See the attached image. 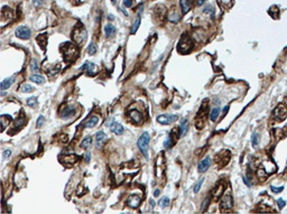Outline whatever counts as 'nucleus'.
Segmentation results:
<instances>
[{
  "instance_id": "nucleus-1",
  "label": "nucleus",
  "mask_w": 287,
  "mask_h": 214,
  "mask_svg": "<svg viewBox=\"0 0 287 214\" xmlns=\"http://www.w3.org/2000/svg\"><path fill=\"white\" fill-rule=\"evenodd\" d=\"M61 51L64 55V60L66 62H74L79 56V48L75 46L74 44L70 43H64L61 46Z\"/></svg>"
},
{
  "instance_id": "nucleus-2",
  "label": "nucleus",
  "mask_w": 287,
  "mask_h": 214,
  "mask_svg": "<svg viewBox=\"0 0 287 214\" xmlns=\"http://www.w3.org/2000/svg\"><path fill=\"white\" fill-rule=\"evenodd\" d=\"M88 34H86V30L84 28V26L82 24L76 25L72 30V39L77 44V45H81L86 40Z\"/></svg>"
},
{
  "instance_id": "nucleus-3",
  "label": "nucleus",
  "mask_w": 287,
  "mask_h": 214,
  "mask_svg": "<svg viewBox=\"0 0 287 214\" xmlns=\"http://www.w3.org/2000/svg\"><path fill=\"white\" fill-rule=\"evenodd\" d=\"M206 116H208V102L202 103L200 110L197 111L195 117V127L196 129H203L206 122Z\"/></svg>"
},
{
  "instance_id": "nucleus-4",
  "label": "nucleus",
  "mask_w": 287,
  "mask_h": 214,
  "mask_svg": "<svg viewBox=\"0 0 287 214\" xmlns=\"http://www.w3.org/2000/svg\"><path fill=\"white\" fill-rule=\"evenodd\" d=\"M149 140H150L149 133H148V132H144L142 136L139 137V139H138V142H137L138 148H139V150L142 151V154L144 155L145 157H147V156H148L147 151H148V144H149Z\"/></svg>"
},
{
  "instance_id": "nucleus-5",
  "label": "nucleus",
  "mask_w": 287,
  "mask_h": 214,
  "mask_svg": "<svg viewBox=\"0 0 287 214\" xmlns=\"http://www.w3.org/2000/svg\"><path fill=\"white\" fill-rule=\"evenodd\" d=\"M193 48V43L190 37H186V36H183L181 38L180 43H178V46H177V51L180 52L181 54H187L190 52L192 51Z\"/></svg>"
},
{
  "instance_id": "nucleus-6",
  "label": "nucleus",
  "mask_w": 287,
  "mask_h": 214,
  "mask_svg": "<svg viewBox=\"0 0 287 214\" xmlns=\"http://www.w3.org/2000/svg\"><path fill=\"white\" fill-rule=\"evenodd\" d=\"M230 158H231V155H230V151H229V150H222V151H220L219 154H217V156L214 157L215 163L218 164L219 167L226 166V165L229 163Z\"/></svg>"
},
{
  "instance_id": "nucleus-7",
  "label": "nucleus",
  "mask_w": 287,
  "mask_h": 214,
  "mask_svg": "<svg viewBox=\"0 0 287 214\" xmlns=\"http://www.w3.org/2000/svg\"><path fill=\"white\" fill-rule=\"evenodd\" d=\"M220 209L222 212H229L233 209V201L230 195H226V196L221 197L220 201Z\"/></svg>"
},
{
  "instance_id": "nucleus-8",
  "label": "nucleus",
  "mask_w": 287,
  "mask_h": 214,
  "mask_svg": "<svg viewBox=\"0 0 287 214\" xmlns=\"http://www.w3.org/2000/svg\"><path fill=\"white\" fill-rule=\"evenodd\" d=\"M226 191V182H219L218 184L214 186V189H212V197L214 201H218L219 198H221V196L223 195V193Z\"/></svg>"
},
{
  "instance_id": "nucleus-9",
  "label": "nucleus",
  "mask_w": 287,
  "mask_h": 214,
  "mask_svg": "<svg viewBox=\"0 0 287 214\" xmlns=\"http://www.w3.org/2000/svg\"><path fill=\"white\" fill-rule=\"evenodd\" d=\"M287 114V107L284 104V103H280L278 104L276 109L274 110V117L276 118V120L278 121H283L285 118H286Z\"/></svg>"
},
{
  "instance_id": "nucleus-10",
  "label": "nucleus",
  "mask_w": 287,
  "mask_h": 214,
  "mask_svg": "<svg viewBox=\"0 0 287 214\" xmlns=\"http://www.w3.org/2000/svg\"><path fill=\"white\" fill-rule=\"evenodd\" d=\"M16 36L20 39H29L31 36V30L26 26H20L16 29Z\"/></svg>"
},
{
  "instance_id": "nucleus-11",
  "label": "nucleus",
  "mask_w": 287,
  "mask_h": 214,
  "mask_svg": "<svg viewBox=\"0 0 287 214\" xmlns=\"http://www.w3.org/2000/svg\"><path fill=\"white\" fill-rule=\"evenodd\" d=\"M178 119L176 114H160L157 117V122L162 124H171Z\"/></svg>"
},
{
  "instance_id": "nucleus-12",
  "label": "nucleus",
  "mask_w": 287,
  "mask_h": 214,
  "mask_svg": "<svg viewBox=\"0 0 287 214\" xmlns=\"http://www.w3.org/2000/svg\"><path fill=\"white\" fill-rule=\"evenodd\" d=\"M140 202H142V198L139 195H130L126 202V204L131 209H137L138 206L140 205Z\"/></svg>"
},
{
  "instance_id": "nucleus-13",
  "label": "nucleus",
  "mask_w": 287,
  "mask_h": 214,
  "mask_svg": "<svg viewBox=\"0 0 287 214\" xmlns=\"http://www.w3.org/2000/svg\"><path fill=\"white\" fill-rule=\"evenodd\" d=\"M210 165H211L210 157H205V158L202 159L201 162L199 163V165H197V171H200V173H204V171H206L209 169Z\"/></svg>"
},
{
  "instance_id": "nucleus-14",
  "label": "nucleus",
  "mask_w": 287,
  "mask_h": 214,
  "mask_svg": "<svg viewBox=\"0 0 287 214\" xmlns=\"http://www.w3.org/2000/svg\"><path fill=\"white\" fill-rule=\"evenodd\" d=\"M129 116H130V118H133L135 123H140V122H142V116L138 110H131V111L129 112Z\"/></svg>"
},
{
  "instance_id": "nucleus-15",
  "label": "nucleus",
  "mask_w": 287,
  "mask_h": 214,
  "mask_svg": "<svg viewBox=\"0 0 287 214\" xmlns=\"http://www.w3.org/2000/svg\"><path fill=\"white\" fill-rule=\"evenodd\" d=\"M111 131L115 135H117V136H120V135L124 133V127L120 123H118V122H113L111 124Z\"/></svg>"
},
{
  "instance_id": "nucleus-16",
  "label": "nucleus",
  "mask_w": 287,
  "mask_h": 214,
  "mask_svg": "<svg viewBox=\"0 0 287 214\" xmlns=\"http://www.w3.org/2000/svg\"><path fill=\"white\" fill-rule=\"evenodd\" d=\"M13 82H15V76H10V77L4 79V81L1 82V85H0L1 90H7V89H9V86L11 85Z\"/></svg>"
},
{
  "instance_id": "nucleus-17",
  "label": "nucleus",
  "mask_w": 287,
  "mask_h": 214,
  "mask_svg": "<svg viewBox=\"0 0 287 214\" xmlns=\"http://www.w3.org/2000/svg\"><path fill=\"white\" fill-rule=\"evenodd\" d=\"M191 2H192V1H190V0H180L182 13H186L187 11H190V9H191Z\"/></svg>"
},
{
  "instance_id": "nucleus-18",
  "label": "nucleus",
  "mask_w": 287,
  "mask_h": 214,
  "mask_svg": "<svg viewBox=\"0 0 287 214\" xmlns=\"http://www.w3.org/2000/svg\"><path fill=\"white\" fill-rule=\"evenodd\" d=\"M37 43H38V45L42 47V49H45V48H46V44H47V37H46V34L39 35L38 37H37Z\"/></svg>"
},
{
  "instance_id": "nucleus-19",
  "label": "nucleus",
  "mask_w": 287,
  "mask_h": 214,
  "mask_svg": "<svg viewBox=\"0 0 287 214\" xmlns=\"http://www.w3.org/2000/svg\"><path fill=\"white\" fill-rule=\"evenodd\" d=\"M187 130H189V122H187V120H183L182 122H181L180 124V133L181 136L183 137V136H185L186 135V132H187Z\"/></svg>"
},
{
  "instance_id": "nucleus-20",
  "label": "nucleus",
  "mask_w": 287,
  "mask_h": 214,
  "mask_svg": "<svg viewBox=\"0 0 287 214\" xmlns=\"http://www.w3.org/2000/svg\"><path fill=\"white\" fill-rule=\"evenodd\" d=\"M99 122V117L98 116H92L90 119L85 122V127L86 128H93L95 124Z\"/></svg>"
},
{
  "instance_id": "nucleus-21",
  "label": "nucleus",
  "mask_w": 287,
  "mask_h": 214,
  "mask_svg": "<svg viewBox=\"0 0 287 214\" xmlns=\"http://www.w3.org/2000/svg\"><path fill=\"white\" fill-rule=\"evenodd\" d=\"M104 33H106V35H107L108 37H110V36H112V35L116 33V27L113 25H111V24H108V25H106V27H104Z\"/></svg>"
},
{
  "instance_id": "nucleus-22",
  "label": "nucleus",
  "mask_w": 287,
  "mask_h": 214,
  "mask_svg": "<svg viewBox=\"0 0 287 214\" xmlns=\"http://www.w3.org/2000/svg\"><path fill=\"white\" fill-rule=\"evenodd\" d=\"M77 159H79V157H77L76 155H66V156H64V157H63V162H64V163L74 164L77 160Z\"/></svg>"
},
{
  "instance_id": "nucleus-23",
  "label": "nucleus",
  "mask_w": 287,
  "mask_h": 214,
  "mask_svg": "<svg viewBox=\"0 0 287 214\" xmlns=\"http://www.w3.org/2000/svg\"><path fill=\"white\" fill-rule=\"evenodd\" d=\"M30 81L35 82V83H37V84H43L44 82H45V79H44L43 76H40V75L35 74L33 76H30Z\"/></svg>"
},
{
  "instance_id": "nucleus-24",
  "label": "nucleus",
  "mask_w": 287,
  "mask_h": 214,
  "mask_svg": "<svg viewBox=\"0 0 287 214\" xmlns=\"http://www.w3.org/2000/svg\"><path fill=\"white\" fill-rule=\"evenodd\" d=\"M139 25H140V17L136 18V20L133 22V26H131V29H130V33H131L133 35L135 34V33L138 30V28H139Z\"/></svg>"
},
{
  "instance_id": "nucleus-25",
  "label": "nucleus",
  "mask_w": 287,
  "mask_h": 214,
  "mask_svg": "<svg viewBox=\"0 0 287 214\" xmlns=\"http://www.w3.org/2000/svg\"><path fill=\"white\" fill-rule=\"evenodd\" d=\"M74 112L75 111H74L73 108H66V109H64V111L62 112V117L63 118H70L74 114Z\"/></svg>"
},
{
  "instance_id": "nucleus-26",
  "label": "nucleus",
  "mask_w": 287,
  "mask_h": 214,
  "mask_svg": "<svg viewBox=\"0 0 287 214\" xmlns=\"http://www.w3.org/2000/svg\"><path fill=\"white\" fill-rule=\"evenodd\" d=\"M220 108H214L212 111H211V114H210V118H211V120L212 121H215V120L218 119V117H219V114H220Z\"/></svg>"
},
{
  "instance_id": "nucleus-27",
  "label": "nucleus",
  "mask_w": 287,
  "mask_h": 214,
  "mask_svg": "<svg viewBox=\"0 0 287 214\" xmlns=\"http://www.w3.org/2000/svg\"><path fill=\"white\" fill-rule=\"evenodd\" d=\"M174 142H175V139H173L172 136H168V137L166 138L165 142H164V147H165L166 149H168V148H171L172 146L174 145Z\"/></svg>"
},
{
  "instance_id": "nucleus-28",
  "label": "nucleus",
  "mask_w": 287,
  "mask_h": 214,
  "mask_svg": "<svg viewBox=\"0 0 287 214\" xmlns=\"http://www.w3.org/2000/svg\"><path fill=\"white\" fill-rule=\"evenodd\" d=\"M88 71V73L90 74V73H93V70H94V64L93 63H89V62H86L85 64L83 65L81 67V70H85Z\"/></svg>"
},
{
  "instance_id": "nucleus-29",
  "label": "nucleus",
  "mask_w": 287,
  "mask_h": 214,
  "mask_svg": "<svg viewBox=\"0 0 287 214\" xmlns=\"http://www.w3.org/2000/svg\"><path fill=\"white\" fill-rule=\"evenodd\" d=\"M33 86L29 85V84H22V88H20V91L24 92V93H29V92H33Z\"/></svg>"
},
{
  "instance_id": "nucleus-30",
  "label": "nucleus",
  "mask_w": 287,
  "mask_h": 214,
  "mask_svg": "<svg viewBox=\"0 0 287 214\" xmlns=\"http://www.w3.org/2000/svg\"><path fill=\"white\" fill-rule=\"evenodd\" d=\"M91 142H92V138H91V137H86L85 139H84V140L81 142V147L85 149V148H88V147L91 145Z\"/></svg>"
},
{
  "instance_id": "nucleus-31",
  "label": "nucleus",
  "mask_w": 287,
  "mask_h": 214,
  "mask_svg": "<svg viewBox=\"0 0 287 214\" xmlns=\"http://www.w3.org/2000/svg\"><path fill=\"white\" fill-rule=\"evenodd\" d=\"M168 20L172 22H177L180 20V15H177L176 11H173V13L169 15V19H168Z\"/></svg>"
},
{
  "instance_id": "nucleus-32",
  "label": "nucleus",
  "mask_w": 287,
  "mask_h": 214,
  "mask_svg": "<svg viewBox=\"0 0 287 214\" xmlns=\"http://www.w3.org/2000/svg\"><path fill=\"white\" fill-rule=\"evenodd\" d=\"M169 198L168 197H163V198H160V201H159V205H160V207H167L168 205H169Z\"/></svg>"
},
{
  "instance_id": "nucleus-33",
  "label": "nucleus",
  "mask_w": 287,
  "mask_h": 214,
  "mask_svg": "<svg viewBox=\"0 0 287 214\" xmlns=\"http://www.w3.org/2000/svg\"><path fill=\"white\" fill-rule=\"evenodd\" d=\"M30 69H31V71L34 73H38V64H37V62H36V60H31V62H30Z\"/></svg>"
},
{
  "instance_id": "nucleus-34",
  "label": "nucleus",
  "mask_w": 287,
  "mask_h": 214,
  "mask_svg": "<svg viewBox=\"0 0 287 214\" xmlns=\"http://www.w3.org/2000/svg\"><path fill=\"white\" fill-rule=\"evenodd\" d=\"M88 53H89L90 55H94L95 53H97V46H95L94 43L90 44V46H89V48H88Z\"/></svg>"
},
{
  "instance_id": "nucleus-35",
  "label": "nucleus",
  "mask_w": 287,
  "mask_h": 214,
  "mask_svg": "<svg viewBox=\"0 0 287 214\" xmlns=\"http://www.w3.org/2000/svg\"><path fill=\"white\" fill-rule=\"evenodd\" d=\"M95 138H97V141H98V145H99V142L106 138V133L103 132V131H99V132H97V136H95Z\"/></svg>"
},
{
  "instance_id": "nucleus-36",
  "label": "nucleus",
  "mask_w": 287,
  "mask_h": 214,
  "mask_svg": "<svg viewBox=\"0 0 287 214\" xmlns=\"http://www.w3.org/2000/svg\"><path fill=\"white\" fill-rule=\"evenodd\" d=\"M203 11H204V13H211V15H212V17L214 16V9H213V7H212V6H210V4H209V6H206Z\"/></svg>"
},
{
  "instance_id": "nucleus-37",
  "label": "nucleus",
  "mask_w": 287,
  "mask_h": 214,
  "mask_svg": "<svg viewBox=\"0 0 287 214\" xmlns=\"http://www.w3.org/2000/svg\"><path fill=\"white\" fill-rule=\"evenodd\" d=\"M44 122H45V118H44L43 116H39V118L37 119V121H36V126H37L38 128H40L44 124Z\"/></svg>"
},
{
  "instance_id": "nucleus-38",
  "label": "nucleus",
  "mask_w": 287,
  "mask_h": 214,
  "mask_svg": "<svg viewBox=\"0 0 287 214\" xmlns=\"http://www.w3.org/2000/svg\"><path fill=\"white\" fill-rule=\"evenodd\" d=\"M36 103H37L36 98H29L27 100V106L28 107H34V106H36Z\"/></svg>"
},
{
  "instance_id": "nucleus-39",
  "label": "nucleus",
  "mask_w": 287,
  "mask_h": 214,
  "mask_svg": "<svg viewBox=\"0 0 287 214\" xmlns=\"http://www.w3.org/2000/svg\"><path fill=\"white\" fill-rule=\"evenodd\" d=\"M203 180H204L203 178H202V180H199V183H197V184L194 186V193H197L199 191H200V189H201V186H202V184H203Z\"/></svg>"
},
{
  "instance_id": "nucleus-40",
  "label": "nucleus",
  "mask_w": 287,
  "mask_h": 214,
  "mask_svg": "<svg viewBox=\"0 0 287 214\" xmlns=\"http://www.w3.org/2000/svg\"><path fill=\"white\" fill-rule=\"evenodd\" d=\"M251 142H253V146L256 147L258 145V135L257 133H253V137H251Z\"/></svg>"
},
{
  "instance_id": "nucleus-41",
  "label": "nucleus",
  "mask_w": 287,
  "mask_h": 214,
  "mask_svg": "<svg viewBox=\"0 0 287 214\" xmlns=\"http://www.w3.org/2000/svg\"><path fill=\"white\" fill-rule=\"evenodd\" d=\"M270 189H271V191H273L274 193H280V192H283L284 186H280V187H275V186H270Z\"/></svg>"
},
{
  "instance_id": "nucleus-42",
  "label": "nucleus",
  "mask_w": 287,
  "mask_h": 214,
  "mask_svg": "<svg viewBox=\"0 0 287 214\" xmlns=\"http://www.w3.org/2000/svg\"><path fill=\"white\" fill-rule=\"evenodd\" d=\"M277 204H278V207H279V209L282 210L284 206H285V204H286V202L284 201L283 198H278V200H277Z\"/></svg>"
},
{
  "instance_id": "nucleus-43",
  "label": "nucleus",
  "mask_w": 287,
  "mask_h": 214,
  "mask_svg": "<svg viewBox=\"0 0 287 214\" xmlns=\"http://www.w3.org/2000/svg\"><path fill=\"white\" fill-rule=\"evenodd\" d=\"M124 6L127 8H130L133 6V0H124Z\"/></svg>"
},
{
  "instance_id": "nucleus-44",
  "label": "nucleus",
  "mask_w": 287,
  "mask_h": 214,
  "mask_svg": "<svg viewBox=\"0 0 287 214\" xmlns=\"http://www.w3.org/2000/svg\"><path fill=\"white\" fill-rule=\"evenodd\" d=\"M209 203H210V197H206V200H204L203 204H202V211L205 210V205L208 206L209 205Z\"/></svg>"
},
{
  "instance_id": "nucleus-45",
  "label": "nucleus",
  "mask_w": 287,
  "mask_h": 214,
  "mask_svg": "<svg viewBox=\"0 0 287 214\" xmlns=\"http://www.w3.org/2000/svg\"><path fill=\"white\" fill-rule=\"evenodd\" d=\"M44 0H33V4H34L35 7H39L40 4H43Z\"/></svg>"
},
{
  "instance_id": "nucleus-46",
  "label": "nucleus",
  "mask_w": 287,
  "mask_h": 214,
  "mask_svg": "<svg viewBox=\"0 0 287 214\" xmlns=\"http://www.w3.org/2000/svg\"><path fill=\"white\" fill-rule=\"evenodd\" d=\"M11 155V151L10 150H4V158H8L9 156Z\"/></svg>"
},
{
  "instance_id": "nucleus-47",
  "label": "nucleus",
  "mask_w": 287,
  "mask_h": 214,
  "mask_svg": "<svg viewBox=\"0 0 287 214\" xmlns=\"http://www.w3.org/2000/svg\"><path fill=\"white\" fill-rule=\"evenodd\" d=\"M242 180H244V184L247 185V186H250V183H249V180H248V178L247 177H242Z\"/></svg>"
},
{
  "instance_id": "nucleus-48",
  "label": "nucleus",
  "mask_w": 287,
  "mask_h": 214,
  "mask_svg": "<svg viewBox=\"0 0 287 214\" xmlns=\"http://www.w3.org/2000/svg\"><path fill=\"white\" fill-rule=\"evenodd\" d=\"M90 158H91L90 154H89V153H86V154H85V163H89V160H90Z\"/></svg>"
},
{
  "instance_id": "nucleus-49",
  "label": "nucleus",
  "mask_w": 287,
  "mask_h": 214,
  "mask_svg": "<svg viewBox=\"0 0 287 214\" xmlns=\"http://www.w3.org/2000/svg\"><path fill=\"white\" fill-rule=\"evenodd\" d=\"M205 1H206V0H197V1H196V4H197V6H202V4H204Z\"/></svg>"
},
{
  "instance_id": "nucleus-50",
  "label": "nucleus",
  "mask_w": 287,
  "mask_h": 214,
  "mask_svg": "<svg viewBox=\"0 0 287 214\" xmlns=\"http://www.w3.org/2000/svg\"><path fill=\"white\" fill-rule=\"evenodd\" d=\"M159 193H160V191H159V189H156V191H155V193H154V195H155V196H158Z\"/></svg>"
},
{
  "instance_id": "nucleus-51",
  "label": "nucleus",
  "mask_w": 287,
  "mask_h": 214,
  "mask_svg": "<svg viewBox=\"0 0 287 214\" xmlns=\"http://www.w3.org/2000/svg\"><path fill=\"white\" fill-rule=\"evenodd\" d=\"M150 205H151V206H155V202L153 201V200H150Z\"/></svg>"
},
{
  "instance_id": "nucleus-52",
  "label": "nucleus",
  "mask_w": 287,
  "mask_h": 214,
  "mask_svg": "<svg viewBox=\"0 0 287 214\" xmlns=\"http://www.w3.org/2000/svg\"><path fill=\"white\" fill-rule=\"evenodd\" d=\"M109 18H110V20H113V16L112 15H109Z\"/></svg>"
}]
</instances>
